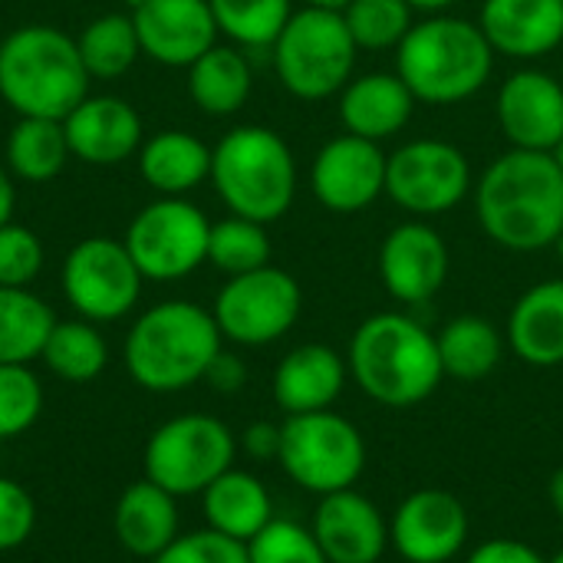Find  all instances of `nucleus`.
Returning a JSON list of instances; mask_svg holds the SVG:
<instances>
[{
	"label": "nucleus",
	"instance_id": "1",
	"mask_svg": "<svg viewBox=\"0 0 563 563\" xmlns=\"http://www.w3.org/2000/svg\"><path fill=\"white\" fill-rule=\"evenodd\" d=\"M482 231L505 251L554 247L563 231V172L551 152L511 148L472 188Z\"/></svg>",
	"mask_w": 563,
	"mask_h": 563
},
{
	"label": "nucleus",
	"instance_id": "2",
	"mask_svg": "<svg viewBox=\"0 0 563 563\" xmlns=\"http://www.w3.org/2000/svg\"><path fill=\"white\" fill-rule=\"evenodd\" d=\"M346 366L356 386L389 409L426 402L445 376L435 336L406 313L366 317L350 340Z\"/></svg>",
	"mask_w": 563,
	"mask_h": 563
},
{
	"label": "nucleus",
	"instance_id": "3",
	"mask_svg": "<svg viewBox=\"0 0 563 563\" xmlns=\"http://www.w3.org/2000/svg\"><path fill=\"white\" fill-rule=\"evenodd\" d=\"M495 69V49L482 26L452 13H432L396 46V73L429 106H455L472 99Z\"/></svg>",
	"mask_w": 563,
	"mask_h": 563
},
{
	"label": "nucleus",
	"instance_id": "4",
	"mask_svg": "<svg viewBox=\"0 0 563 563\" xmlns=\"http://www.w3.org/2000/svg\"><path fill=\"white\" fill-rule=\"evenodd\" d=\"M221 340L211 310L191 300H165L132 323L125 369L148 393H181L205 379Z\"/></svg>",
	"mask_w": 563,
	"mask_h": 563
},
{
	"label": "nucleus",
	"instance_id": "5",
	"mask_svg": "<svg viewBox=\"0 0 563 563\" xmlns=\"http://www.w3.org/2000/svg\"><path fill=\"white\" fill-rule=\"evenodd\" d=\"M89 73L69 33L26 23L0 43V99L16 115L66 119L89 96Z\"/></svg>",
	"mask_w": 563,
	"mask_h": 563
},
{
	"label": "nucleus",
	"instance_id": "6",
	"mask_svg": "<svg viewBox=\"0 0 563 563\" xmlns=\"http://www.w3.org/2000/svg\"><path fill=\"white\" fill-rule=\"evenodd\" d=\"M211 185L231 214L271 224L297 198V158L267 125H238L211 148Z\"/></svg>",
	"mask_w": 563,
	"mask_h": 563
},
{
	"label": "nucleus",
	"instance_id": "7",
	"mask_svg": "<svg viewBox=\"0 0 563 563\" xmlns=\"http://www.w3.org/2000/svg\"><path fill=\"white\" fill-rule=\"evenodd\" d=\"M271 49L280 86L307 102L336 96L353 79L360 53L343 16L317 7L297 10Z\"/></svg>",
	"mask_w": 563,
	"mask_h": 563
},
{
	"label": "nucleus",
	"instance_id": "8",
	"mask_svg": "<svg viewBox=\"0 0 563 563\" xmlns=\"http://www.w3.org/2000/svg\"><path fill=\"white\" fill-rule=\"evenodd\" d=\"M277 462L294 485L323 498L360 482L366 468V442L360 429L333 409L287 416L280 426Z\"/></svg>",
	"mask_w": 563,
	"mask_h": 563
},
{
	"label": "nucleus",
	"instance_id": "9",
	"mask_svg": "<svg viewBox=\"0 0 563 563\" xmlns=\"http://www.w3.org/2000/svg\"><path fill=\"white\" fill-rule=\"evenodd\" d=\"M234 432L221 419L188 412L168 419L152 432V439L145 442L142 468L145 478L168 495L191 498L201 495L228 468H234Z\"/></svg>",
	"mask_w": 563,
	"mask_h": 563
},
{
	"label": "nucleus",
	"instance_id": "10",
	"mask_svg": "<svg viewBox=\"0 0 563 563\" xmlns=\"http://www.w3.org/2000/svg\"><path fill=\"white\" fill-rule=\"evenodd\" d=\"M208 234L211 221L198 205L188 198H158L132 218L125 247L145 280L172 284L208 261Z\"/></svg>",
	"mask_w": 563,
	"mask_h": 563
},
{
	"label": "nucleus",
	"instance_id": "11",
	"mask_svg": "<svg viewBox=\"0 0 563 563\" xmlns=\"http://www.w3.org/2000/svg\"><path fill=\"white\" fill-rule=\"evenodd\" d=\"M303 310V290L300 284L267 264L251 274L228 277V284L214 297V323L224 340L238 346H267L277 343L294 330Z\"/></svg>",
	"mask_w": 563,
	"mask_h": 563
},
{
	"label": "nucleus",
	"instance_id": "12",
	"mask_svg": "<svg viewBox=\"0 0 563 563\" xmlns=\"http://www.w3.org/2000/svg\"><path fill=\"white\" fill-rule=\"evenodd\" d=\"M475 188L468 155L442 139H416L386 158V195L416 218H439Z\"/></svg>",
	"mask_w": 563,
	"mask_h": 563
},
{
	"label": "nucleus",
	"instance_id": "13",
	"mask_svg": "<svg viewBox=\"0 0 563 563\" xmlns=\"http://www.w3.org/2000/svg\"><path fill=\"white\" fill-rule=\"evenodd\" d=\"M142 271L135 267L125 241L82 238L63 261V297L89 323L122 320L142 297Z\"/></svg>",
	"mask_w": 563,
	"mask_h": 563
},
{
	"label": "nucleus",
	"instance_id": "14",
	"mask_svg": "<svg viewBox=\"0 0 563 563\" xmlns=\"http://www.w3.org/2000/svg\"><path fill=\"white\" fill-rule=\"evenodd\" d=\"M386 152L360 135L330 139L310 165V191L333 214H360L386 195Z\"/></svg>",
	"mask_w": 563,
	"mask_h": 563
},
{
	"label": "nucleus",
	"instance_id": "15",
	"mask_svg": "<svg viewBox=\"0 0 563 563\" xmlns=\"http://www.w3.org/2000/svg\"><path fill=\"white\" fill-rule=\"evenodd\" d=\"M468 541V511L445 488L412 492L389 521V544L409 563H449Z\"/></svg>",
	"mask_w": 563,
	"mask_h": 563
},
{
	"label": "nucleus",
	"instance_id": "16",
	"mask_svg": "<svg viewBox=\"0 0 563 563\" xmlns=\"http://www.w3.org/2000/svg\"><path fill=\"white\" fill-rule=\"evenodd\" d=\"M379 277L399 303L412 307L432 300L449 277V247L442 234L426 218L396 224L379 247Z\"/></svg>",
	"mask_w": 563,
	"mask_h": 563
},
{
	"label": "nucleus",
	"instance_id": "17",
	"mask_svg": "<svg viewBox=\"0 0 563 563\" xmlns=\"http://www.w3.org/2000/svg\"><path fill=\"white\" fill-rule=\"evenodd\" d=\"M498 125L511 148L551 152L563 135V86L541 69H518L498 89Z\"/></svg>",
	"mask_w": 563,
	"mask_h": 563
},
{
	"label": "nucleus",
	"instance_id": "18",
	"mask_svg": "<svg viewBox=\"0 0 563 563\" xmlns=\"http://www.w3.org/2000/svg\"><path fill=\"white\" fill-rule=\"evenodd\" d=\"M132 20L142 53L172 69H188L218 43L208 0H145L132 10Z\"/></svg>",
	"mask_w": 563,
	"mask_h": 563
},
{
	"label": "nucleus",
	"instance_id": "19",
	"mask_svg": "<svg viewBox=\"0 0 563 563\" xmlns=\"http://www.w3.org/2000/svg\"><path fill=\"white\" fill-rule=\"evenodd\" d=\"M310 531L330 563H379L389 548L386 518L356 488L323 495Z\"/></svg>",
	"mask_w": 563,
	"mask_h": 563
},
{
	"label": "nucleus",
	"instance_id": "20",
	"mask_svg": "<svg viewBox=\"0 0 563 563\" xmlns=\"http://www.w3.org/2000/svg\"><path fill=\"white\" fill-rule=\"evenodd\" d=\"M63 132L73 158L86 165H122L142 148V115L119 96H86L66 119Z\"/></svg>",
	"mask_w": 563,
	"mask_h": 563
},
{
	"label": "nucleus",
	"instance_id": "21",
	"mask_svg": "<svg viewBox=\"0 0 563 563\" xmlns=\"http://www.w3.org/2000/svg\"><path fill=\"white\" fill-rule=\"evenodd\" d=\"M478 26L495 56L531 63L563 46V0H485Z\"/></svg>",
	"mask_w": 563,
	"mask_h": 563
},
{
	"label": "nucleus",
	"instance_id": "22",
	"mask_svg": "<svg viewBox=\"0 0 563 563\" xmlns=\"http://www.w3.org/2000/svg\"><path fill=\"white\" fill-rule=\"evenodd\" d=\"M346 360L323 343L290 350L274 369V402L284 416H307L330 409L346 386Z\"/></svg>",
	"mask_w": 563,
	"mask_h": 563
},
{
	"label": "nucleus",
	"instance_id": "23",
	"mask_svg": "<svg viewBox=\"0 0 563 563\" xmlns=\"http://www.w3.org/2000/svg\"><path fill=\"white\" fill-rule=\"evenodd\" d=\"M416 112V96L399 73H366L340 89V122L350 135L386 142L399 135Z\"/></svg>",
	"mask_w": 563,
	"mask_h": 563
},
{
	"label": "nucleus",
	"instance_id": "24",
	"mask_svg": "<svg viewBox=\"0 0 563 563\" xmlns=\"http://www.w3.org/2000/svg\"><path fill=\"white\" fill-rule=\"evenodd\" d=\"M178 498L158 488L155 482L142 478L132 482L112 511V531L122 551L132 558L155 561L175 538H178Z\"/></svg>",
	"mask_w": 563,
	"mask_h": 563
},
{
	"label": "nucleus",
	"instance_id": "25",
	"mask_svg": "<svg viewBox=\"0 0 563 563\" xmlns=\"http://www.w3.org/2000/svg\"><path fill=\"white\" fill-rule=\"evenodd\" d=\"M508 340L518 360L538 369L563 363V280H544L528 287L511 317Z\"/></svg>",
	"mask_w": 563,
	"mask_h": 563
},
{
	"label": "nucleus",
	"instance_id": "26",
	"mask_svg": "<svg viewBox=\"0 0 563 563\" xmlns=\"http://www.w3.org/2000/svg\"><path fill=\"white\" fill-rule=\"evenodd\" d=\"M139 175L162 198H185L211 178V148L181 129L155 132L139 148Z\"/></svg>",
	"mask_w": 563,
	"mask_h": 563
},
{
	"label": "nucleus",
	"instance_id": "27",
	"mask_svg": "<svg viewBox=\"0 0 563 563\" xmlns=\"http://www.w3.org/2000/svg\"><path fill=\"white\" fill-rule=\"evenodd\" d=\"M201 508L211 531L241 544H247L274 521V501L267 485L257 475L238 468H228L201 492Z\"/></svg>",
	"mask_w": 563,
	"mask_h": 563
},
{
	"label": "nucleus",
	"instance_id": "28",
	"mask_svg": "<svg viewBox=\"0 0 563 563\" xmlns=\"http://www.w3.org/2000/svg\"><path fill=\"white\" fill-rule=\"evenodd\" d=\"M254 89V73L238 46H211L188 66V96L208 115H234Z\"/></svg>",
	"mask_w": 563,
	"mask_h": 563
},
{
	"label": "nucleus",
	"instance_id": "29",
	"mask_svg": "<svg viewBox=\"0 0 563 563\" xmlns=\"http://www.w3.org/2000/svg\"><path fill=\"white\" fill-rule=\"evenodd\" d=\"M439 360H442V373L455 376L462 383H478L485 376H492L505 356V340L495 330V323H488L485 317L465 313L449 320L439 336Z\"/></svg>",
	"mask_w": 563,
	"mask_h": 563
},
{
	"label": "nucleus",
	"instance_id": "30",
	"mask_svg": "<svg viewBox=\"0 0 563 563\" xmlns=\"http://www.w3.org/2000/svg\"><path fill=\"white\" fill-rule=\"evenodd\" d=\"M73 158L63 119H36L20 115L16 125L7 135V168L13 178L40 185L63 172V165Z\"/></svg>",
	"mask_w": 563,
	"mask_h": 563
},
{
	"label": "nucleus",
	"instance_id": "31",
	"mask_svg": "<svg viewBox=\"0 0 563 563\" xmlns=\"http://www.w3.org/2000/svg\"><path fill=\"white\" fill-rule=\"evenodd\" d=\"M56 317L26 287H0V366L40 360Z\"/></svg>",
	"mask_w": 563,
	"mask_h": 563
},
{
	"label": "nucleus",
	"instance_id": "32",
	"mask_svg": "<svg viewBox=\"0 0 563 563\" xmlns=\"http://www.w3.org/2000/svg\"><path fill=\"white\" fill-rule=\"evenodd\" d=\"M40 360L63 383H92L109 363V346H106L102 333L96 330V323H89L82 317L56 320Z\"/></svg>",
	"mask_w": 563,
	"mask_h": 563
},
{
	"label": "nucleus",
	"instance_id": "33",
	"mask_svg": "<svg viewBox=\"0 0 563 563\" xmlns=\"http://www.w3.org/2000/svg\"><path fill=\"white\" fill-rule=\"evenodd\" d=\"M89 79H119L142 56L132 13H102L89 20L76 40Z\"/></svg>",
	"mask_w": 563,
	"mask_h": 563
},
{
	"label": "nucleus",
	"instance_id": "34",
	"mask_svg": "<svg viewBox=\"0 0 563 563\" xmlns=\"http://www.w3.org/2000/svg\"><path fill=\"white\" fill-rule=\"evenodd\" d=\"M218 33L244 49H271L294 16L290 0H208Z\"/></svg>",
	"mask_w": 563,
	"mask_h": 563
},
{
	"label": "nucleus",
	"instance_id": "35",
	"mask_svg": "<svg viewBox=\"0 0 563 563\" xmlns=\"http://www.w3.org/2000/svg\"><path fill=\"white\" fill-rule=\"evenodd\" d=\"M208 264H214L221 274L238 277L251 274L257 267L271 264V238L267 224L231 214L218 224H211L208 234Z\"/></svg>",
	"mask_w": 563,
	"mask_h": 563
},
{
	"label": "nucleus",
	"instance_id": "36",
	"mask_svg": "<svg viewBox=\"0 0 563 563\" xmlns=\"http://www.w3.org/2000/svg\"><path fill=\"white\" fill-rule=\"evenodd\" d=\"M412 7L406 0H353L340 16L356 43V49L383 53L396 49L412 30Z\"/></svg>",
	"mask_w": 563,
	"mask_h": 563
},
{
	"label": "nucleus",
	"instance_id": "37",
	"mask_svg": "<svg viewBox=\"0 0 563 563\" xmlns=\"http://www.w3.org/2000/svg\"><path fill=\"white\" fill-rule=\"evenodd\" d=\"M43 412V386L30 366H0V442L33 429Z\"/></svg>",
	"mask_w": 563,
	"mask_h": 563
},
{
	"label": "nucleus",
	"instance_id": "38",
	"mask_svg": "<svg viewBox=\"0 0 563 563\" xmlns=\"http://www.w3.org/2000/svg\"><path fill=\"white\" fill-rule=\"evenodd\" d=\"M247 561L251 563H330L320 551L310 528L274 518L261 534L247 541Z\"/></svg>",
	"mask_w": 563,
	"mask_h": 563
},
{
	"label": "nucleus",
	"instance_id": "39",
	"mask_svg": "<svg viewBox=\"0 0 563 563\" xmlns=\"http://www.w3.org/2000/svg\"><path fill=\"white\" fill-rule=\"evenodd\" d=\"M43 241L23 224L0 228V287H30L43 271Z\"/></svg>",
	"mask_w": 563,
	"mask_h": 563
},
{
	"label": "nucleus",
	"instance_id": "40",
	"mask_svg": "<svg viewBox=\"0 0 563 563\" xmlns=\"http://www.w3.org/2000/svg\"><path fill=\"white\" fill-rule=\"evenodd\" d=\"M152 563H251L247 561V544L231 541L211 528L178 534Z\"/></svg>",
	"mask_w": 563,
	"mask_h": 563
},
{
	"label": "nucleus",
	"instance_id": "41",
	"mask_svg": "<svg viewBox=\"0 0 563 563\" xmlns=\"http://www.w3.org/2000/svg\"><path fill=\"white\" fill-rule=\"evenodd\" d=\"M33 528H36V505L30 492L13 478H0V554L23 548Z\"/></svg>",
	"mask_w": 563,
	"mask_h": 563
},
{
	"label": "nucleus",
	"instance_id": "42",
	"mask_svg": "<svg viewBox=\"0 0 563 563\" xmlns=\"http://www.w3.org/2000/svg\"><path fill=\"white\" fill-rule=\"evenodd\" d=\"M465 563H548L531 544L511 541V538H492L478 544Z\"/></svg>",
	"mask_w": 563,
	"mask_h": 563
},
{
	"label": "nucleus",
	"instance_id": "43",
	"mask_svg": "<svg viewBox=\"0 0 563 563\" xmlns=\"http://www.w3.org/2000/svg\"><path fill=\"white\" fill-rule=\"evenodd\" d=\"M205 379H208L211 389H218V393H238V389L247 383V366L241 363V356L221 350V353L214 356V363L208 366Z\"/></svg>",
	"mask_w": 563,
	"mask_h": 563
},
{
	"label": "nucleus",
	"instance_id": "44",
	"mask_svg": "<svg viewBox=\"0 0 563 563\" xmlns=\"http://www.w3.org/2000/svg\"><path fill=\"white\" fill-rule=\"evenodd\" d=\"M241 445L251 459H277L280 455V426L274 422H251L241 435Z\"/></svg>",
	"mask_w": 563,
	"mask_h": 563
},
{
	"label": "nucleus",
	"instance_id": "45",
	"mask_svg": "<svg viewBox=\"0 0 563 563\" xmlns=\"http://www.w3.org/2000/svg\"><path fill=\"white\" fill-rule=\"evenodd\" d=\"M13 208H16V188H13L10 172L0 165V228L13 221Z\"/></svg>",
	"mask_w": 563,
	"mask_h": 563
},
{
	"label": "nucleus",
	"instance_id": "46",
	"mask_svg": "<svg viewBox=\"0 0 563 563\" xmlns=\"http://www.w3.org/2000/svg\"><path fill=\"white\" fill-rule=\"evenodd\" d=\"M548 495H551V508H554V515H558V518L563 521V468H558V472H554Z\"/></svg>",
	"mask_w": 563,
	"mask_h": 563
},
{
	"label": "nucleus",
	"instance_id": "47",
	"mask_svg": "<svg viewBox=\"0 0 563 563\" xmlns=\"http://www.w3.org/2000/svg\"><path fill=\"white\" fill-rule=\"evenodd\" d=\"M406 3H409L412 10H419V13H429V16H432V13H445L455 0H406Z\"/></svg>",
	"mask_w": 563,
	"mask_h": 563
},
{
	"label": "nucleus",
	"instance_id": "48",
	"mask_svg": "<svg viewBox=\"0 0 563 563\" xmlns=\"http://www.w3.org/2000/svg\"><path fill=\"white\" fill-rule=\"evenodd\" d=\"M307 7H317V10H333V13H343L353 0H303Z\"/></svg>",
	"mask_w": 563,
	"mask_h": 563
},
{
	"label": "nucleus",
	"instance_id": "49",
	"mask_svg": "<svg viewBox=\"0 0 563 563\" xmlns=\"http://www.w3.org/2000/svg\"><path fill=\"white\" fill-rule=\"evenodd\" d=\"M551 158H554V162L561 165V172H563V135H561V142H558V145L551 148Z\"/></svg>",
	"mask_w": 563,
	"mask_h": 563
},
{
	"label": "nucleus",
	"instance_id": "50",
	"mask_svg": "<svg viewBox=\"0 0 563 563\" xmlns=\"http://www.w3.org/2000/svg\"><path fill=\"white\" fill-rule=\"evenodd\" d=\"M554 251L561 254V261H563V231H561V234H558V241H554Z\"/></svg>",
	"mask_w": 563,
	"mask_h": 563
},
{
	"label": "nucleus",
	"instance_id": "51",
	"mask_svg": "<svg viewBox=\"0 0 563 563\" xmlns=\"http://www.w3.org/2000/svg\"><path fill=\"white\" fill-rule=\"evenodd\" d=\"M125 3H129V13H132V10H135V7H142L145 0H125Z\"/></svg>",
	"mask_w": 563,
	"mask_h": 563
},
{
	"label": "nucleus",
	"instance_id": "52",
	"mask_svg": "<svg viewBox=\"0 0 563 563\" xmlns=\"http://www.w3.org/2000/svg\"><path fill=\"white\" fill-rule=\"evenodd\" d=\"M548 563H563V551H561V554H554V558H551Z\"/></svg>",
	"mask_w": 563,
	"mask_h": 563
}]
</instances>
